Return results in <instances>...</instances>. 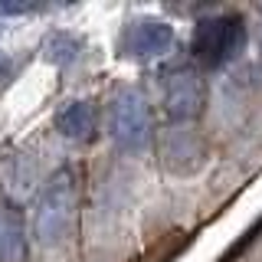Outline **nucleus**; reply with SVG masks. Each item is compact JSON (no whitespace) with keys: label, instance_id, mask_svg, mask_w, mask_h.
<instances>
[{"label":"nucleus","instance_id":"1","mask_svg":"<svg viewBox=\"0 0 262 262\" xmlns=\"http://www.w3.org/2000/svg\"><path fill=\"white\" fill-rule=\"evenodd\" d=\"M76 196L79 180L72 167H59L56 174H49V180L39 190L36 207H33V243L49 249L69 236L72 216H76Z\"/></svg>","mask_w":262,"mask_h":262},{"label":"nucleus","instance_id":"2","mask_svg":"<svg viewBox=\"0 0 262 262\" xmlns=\"http://www.w3.org/2000/svg\"><path fill=\"white\" fill-rule=\"evenodd\" d=\"M246 46V23L236 13H220L207 16L196 23L193 30V59L207 69H220V66L233 62Z\"/></svg>","mask_w":262,"mask_h":262},{"label":"nucleus","instance_id":"3","mask_svg":"<svg viewBox=\"0 0 262 262\" xmlns=\"http://www.w3.org/2000/svg\"><path fill=\"white\" fill-rule=\"evenodd\" d=\"M108 135L121 151H141L151 141V105L144 92L125 89L115 95L108 112Z\"/></svg>","mask_w":262,"mask_h":262},{"label":"nucleus","instance_id":"4","mask_svg":"<svg viewBox=\"0 0 262 262\" xmlns=\"http://www.w3.org/2000/svg\"><path fill=\"white\" fill-rule=\"evenodd\" d=\"M207 105V82L196 69H174L164 79V112L170 121H196Z\"/></svg>","mask_w":262,"mask_h":262},{"label":"nucleus","instance_id":"5","mask_svg":"<svg viewBox=\"0 0 262 262\" xmlns=\"http://www.w3.org/2000/svg\"><path fill=\"white\" fill-rule=\"evenodd\" d=\"M174 46V27L164 20H141L128 33V53L138 59H151V56H164Z\"/></svg>","mask_w":262,"mask_h":262},{"label":"nucleus","instance_id":"6","mask_svg":"<svg viewBox=\"0 0 262 262\" xmlns=\"http://www.w3.org/2000/svg\"><path fill=\"white\" fill-rule=\"evenodd\" d=\"M27 256V223L16 203L0 200V262H20Z\"/></svg>","mask_w":262,"mask_h":262},{"label":"nucleus","instance_id":"7","mask_svg":"<svg viewBox=\"0 0 262 262\" xmlns=\"http://www.w3.org/2000/svg\"><path fill=\"white\" fill-rule=\"evenodd\" d=\"M95 125H98V118H95L92 102H69L56 115V128H59V135L69 138V141H89V138L95 135Z\"/></svg>","mask_w":262,"mask_h":262},{"label":"nucleus","instance_id":"8","mask_svg":"<svg viewBox=\"0 0 262 262\" xmlns=\"http://www.w3.org/2000/svg\"><path fill=\"white\" fill-rule=\"evenodd\" d=\"M79 49L82 46H79L76 36H69V33H53V36H49V43H46V59L66 66V62H72L79 56Z\"/></svg>","mask_w":262,"mask_h":262},{"label":"nucleus","instance_id":"9","mask_svg":"<svg viewBox=\"0 0 262 262\" xmlns=\"http://www.w3.org/2000/svg\"><path fill=\"white\" fill-rule=\"evenodd\" d=\"M4 72H7V59H4V56H0V76H4Z\"/></svg>","mask_w":262,"mask_h":262}]
</instances>
